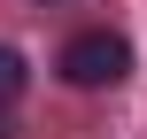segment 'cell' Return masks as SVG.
Instances as JSON below:
<instances>
[{
    "mask_svg": "<svg viewBox=\"0 0 147 139\" xmlns=\"http://www.w3.org/2000/svg\"><path fill=\"white\" fill-rule=\"evenodd\" d=\"M62 77H70L78 93H109V85L132 77V46H124L116 31H78V39L62 46Z\"/></svg>",
    "mask_w": 147,
    "mask_h": 139,
    "instance_id": "cell-1",
    "label": "cell"
},
{
    "mask_svg": "<svg viewBox=\"0 0 147 139\" xmlns=\"http://www.w3.org/2000/svg\"><path fill=\"white\" fill-rule=\"evenodd\" d=\"M23 77H31V70H23V54H16V46H0V108L23 93Z\"/></svg>",
    "mask_w": 147,
    "mask_h": 139,
    "instance_id": "cell-2",
    "label": "cell"
}]
</instances>
